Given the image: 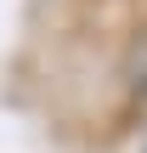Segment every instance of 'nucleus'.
<instances>
[{
  "mask_svg": "<svg viewBox=\"0 0 147 153\" xmlns=\"http://www.w3.org/2000/svg\"><path fill=\"white\" fill-rule=\"evenodd\" d=\"M136 153H147V136H142V148H136Z\"/></svg>",
  "mask_w": 147,
  "mask_h": 153,
  "instance_id": "nucleus-1",
  "label": "nucleus"
}]
</instances>
